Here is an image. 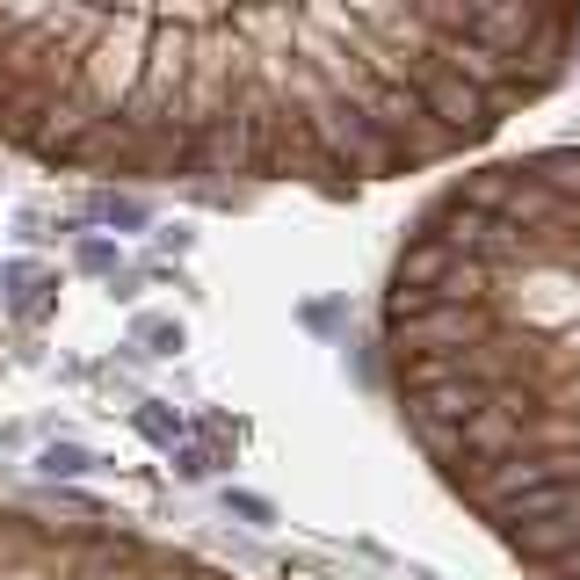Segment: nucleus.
I'll use <instances>...</instances> for the list:
<instances>
[{
	"instance_id": "f03ea898",
	"label": "nucleus",
	"mask_w": 580,
	"mask_h": 580,
	"mask_svg": "<svg viewBox=\"0 0 580 580\" xmlns=\"http://www.w3.org/2000/svg\"><path fill=\"white\" fill-rule=\"evenodd\" d=\"M377 341L442 493L529 580H580V145L442 182L392 247Z\"/></svg>"
},
{
	"instance_id": "7ed1b4c3",
	"label": "nucleus",
	"mask_w": 580,
	"mask_h": 580,
	"mask_svg": "<svg viewBox=\"0 0 580 580\" xmlns=\"http://www.w3.org/2000/svg\"><path fill=\"white\" fill-rule=\"evenodd\" d=\"M0 580H247L153 529L88 508L0 501Z\"/></svg>"
},
{
	"instance_id": "f257e3e1",
	"label": "nucleus",
	"mask_w": 580,
	"mask_h": 580,
	"mask_svg": "<svg viewBox=\"0 0 580 580\" xmlns=\"http://www.w3.org/2000/svg\"><path fill=\"white\" fill-rule=\"evenodd\" d=\"M580 8H0V145L95 182L355 196L479 153Z\"/></svg>"
}]
</instances>
